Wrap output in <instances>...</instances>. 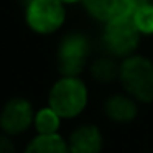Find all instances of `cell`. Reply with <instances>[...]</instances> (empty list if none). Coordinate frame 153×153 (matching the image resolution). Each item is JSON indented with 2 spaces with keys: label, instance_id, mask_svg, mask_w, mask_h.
<instances>
[{
  "label": "cell",
  "instance_id": "cell-1",
  "mask_svg": "<svg viewBox=\"0 0 153 153\" xmlns=\"http://www.w3.org/2000/svg\"><path fill=\"white\" fill-rule=\"evenodd\" d=\"M91 92L82 76H59L48 91L46 104L63 120H74L86 112Z\"/></svg>",
  "mask_w": 153,
  "mask_h": 153
},
{
  "label": "cell",
  "instance_id": "cell-2",
  "mask_svg": "<svg viewBox=\"0 0 153 153\" xmlns=\"http://www.w3.org/2000/svg\"><path fill=\"white\" fill-rule=\"evenodd\" d=\"M122 91L140 104L153 102V58L135 53L120 61L119 81Z\"/></svg>",
  "mask_w": 153,
  "mask_h": 153
},
{
  "label": "cell",
  "instance_id": "cell-3",
  "mask_svg": "<svg viewBox=\"0 0 153 153\" xmlns=\"http://www.w3.org/2000/svg\"><path fill=\"white\" fill-rule=\"evenodd\" d=\"M92 59V41L81 31L63 35L56 46V68L59 76H82Z\"/></svg>",
  "mask_w": 153,
  "mask_h": 153
},
{
  "label": "cell",
  "instance_id": "cell-4",
  "mask_svg": "<svg viewBox=\"0 0 153 153\" xmlns=\"http://www.w3.org/2000/svg\"><path fill=\"white\" fill-rule=\"evenodd\" d=\"M68 5L61 0H30L23 5V20L30 31L40 36H51L64 27Z\"/></svg>",
  "mask_w": 153,
  "mask_h": 153
},
{
  "label": "cell",
  "instance_id": "cell-5",
  "mask_svg": "<svg viewBox=\"0 0 153 153\" xmlns=\"http://www.w3.org/2000/svg\"><path fill=\"white\" fill-rule=\"evenodd\" d=\"M142 38L143 36L137 30L130 17L105 23L102 25V33H100L102 53L122 61L138 53Z\"/></svg>",
  "mask_w": 153,
  "mask_h": 153
},
{
  "label": "cell",
  "instance_id": "cell-6",
  "mask_svg": "<svg viewBox=\"0 0 153 153\" xmlns=\"http://www.w3.org/2000/svg\"><path fill=\"white\" fill-rule=\"evenodd\" d=\"M33 102L23 96H15L5 100L0 107V132L10 137H22L33 128L35 120Z\"/></svg>",
  "mask_w": 153,
  "mask_h": 153
},
{
  "label": "cell",
  "instance_id": "cell-7",
  "mask_svg": "<svg viewBox=\"0 0 153 153\" xmlns=\"http://www.w3.org/2000/svg\"><path fill=\"white\" fill-rule=\"evenodd\" d=\"M69 153H102L105 146V137L97 123H77L66 137Z\"/></svg>",
  "mask_w": 153,
  "mask_h": 153
},
{
  "label": "cell",
  "instance_id": "cell-8",
  "mask_svg": "<svg viewBox=\"0 0 153 153\" xmlns=\"http://www.w3.org/2000/svg\"><path fill=\"white\" fill-rule=\"evenodd\" d=\"M140 105L132 96L120 91V92H112L107 96L102 102V114L107 120L117 125H128L135 122L140 114Z\"/></svg>",
  "mask_w": 153,
  "mask_h": 153
},
{
  "label": "cell",
  "instance_id": "cell-9",
  "mask_svg": "<svg viewBox=\"0 0 153 153\" xmlns=\"http://www.w3.org/2000/svg\"><path fill=\"white\" fill-rule=\"evenodd\" d=\"M86 13L100 25L127 18L135 8V0H82Z\"/></svg>",
  "mask_w": 153,
  "mask_h": 153
},
{
  "label": "cell",
  "instance_id": "cell-10",
  "mask_svg": "<svg viewBox=\"0 0 153 153\" xmlns=\"http://www.w3.org/2000/svg\"><path fill=\"white\" fill-rule=\"evenodd\" d=\"M119 71H120V61L109 54L102 53L99 56H94L87 66L89 77L97 84H112L119 81Z\"/></svg>",
  "mask_w": 153,
  "mask_h": 153
},
{
  "label": "cell",
  "instance_id": "cell-11",
  "mask_svg": "<svg viewBox=\"0 0 153 153\" xmlns=\"http://www.w3.org/2000/svg\"><path fill=\"white\" fill-rule=\"evenodd\" d=\"M22 153H69L68 140L61 133L40 135L35 133L23 146Z\"/></svg>",
  "mask_w": 153,
  "mask_h": 153
},
{
  "label": "cell",
  "instance_id": "cell-12",
  "mask_svg": "<svg viewBox=\"0 0 153 153\" xmlns=\"http://www.w3.org/2000/svg\"><path fill=\"white\" fill-rule=\"evenodd\" d=\"M63 122L64 120L61 119L59 114L46 104V105L36 109L33 120V130L35 133H40V135H54V133H61Z\"/></svg>",
  "mask_w": 153,
  "mask_h": 153
},
{
  "label": "cell",
  "instance_id": "cell-13",
  "mask_svg": "<svg viewBox=\"0 0 153 153\" xmlns=\"http://www.w3.org/2000/svg\"><path fill=\"white\" fill-rule=\"evenodd\" d=\"M130 18L142 36H153V2L137 5Z\"/></svg>",
  "mask_w": 153,
  "mask_h": 153
},
{
  "label": "cell",
  "instance_id": "cell-14",
  "mask_svg": "<svg viewBox=\"0 0 153 153\" xmlns=\"http://www.w3.org/2000/svg\"><path fill=\"white\" fill-rule=\"evenodd\" d=\"M0 153H18L15 138L0 132Z\"/></svg>",
  "mask_w": 153,
  "mask_h": 153
},
{
  "label": "cell",
  "instance_id": "cell-15",
  "mask_svg": "<svg viewBox=\"0 0 153 153\" xmlns=\"http://www.w3.org/2000/svg\"><path fill=\"white\" fill-rule=\"evenodd\" d=\"M66 5H74V4H82V0H61Z\"/></svg>",
  "mask_w": 153,
  "mask_h": 153
},
{
  "label": "cell",
  "instance_id": "cell-16",
  "mask_svg": "<svg viewBox=\"0 0 153 153\" xmlns=\"http://www.w3.org/2000/svg\"><path fill=\"white\" fill-rule=\"evenodd\" d=\"M146 2H153V0H135V7L140 4H146Z\"/></svg>",
  "mask_w": 153,
  "mask_h": 153
},
{
  "label": "cell",
  "instance_id": "cell-17",
  "mask_svg": "<svg viewBox=\"0 0 153 153\" xmlns=\"http://www.w3.org/2000/svg\"><path fill=\"white\" fill-rule=\"evenodd\" d=\"M18 2H20V5H22V7H23V5H27L28 2H30V0H18Z\"/></svg>",
  "mask_w": 153,
  "mask_h": 153
},
{
  "label": "cell",
  "instance_id": "cell-18",
  "mask_svg": "<svg viewBox=\"0 0 153 153\" xmlns=\"http://www.w3.org/2000/svg\"><path fill=\"white\" fill-rule=\"evenodd\" d=\"M152 153H153V152H152Z\"/></svg>",
  "mask_w": 153,
  "mask_h": 153
}]
</instances>
